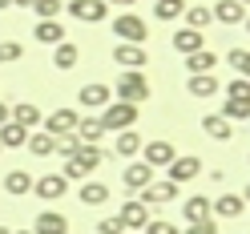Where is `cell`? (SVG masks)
<instances>
[{
    "label": "cell",
    "mask_w": 250,
    "mask_h": 234,
    "mask_svg": "<svg viewBox=\"0 0 250 234\" xmlns=\"http://www.w3.org/2000/svg\"><path fill=\"white\" fill-rule=\"evenodd\" d=\"M105 162V149L97 146H77V153L65 162V182H89V174Z\"/></svg>",
    "instance_id": "6da1fadb"
},
{
    "label": "cell",
    "mask_w": 250,
    "mask_h": 234,
    "mask_svg": "<svg viewBox=\"0 0 250 234\" xmlns=\"http://www.w3.org/2000/svg\"><path fill=\"white\" fill-rule=\"evenodd\" d=\"M101 129L105 133H121V129H133L137 126V105H129V101H109L105 109H101Z\"/></svg>",
    "instance_id": "7a4b0ae2"
},
{
    "label": "cell",
    "mask_w": 250,
    "mask_h": 234,
    "mask_svg": "<svg viewBox=\"0 0 250 234\" xmlns=\"http://www.w3.org/2000/svg\"><path fill=\"white\" fill-rule=\"evenodd\" d=\"M117 101H129V105L149 101V77L142 69H125L117 77Z\"/></svg>",
    "instance_id": "3957f363"
},
{
    "label": "cell",
    "mask_w": 250,
    "mask_h": 234,
    "mask_svg": "<svg viewBox=\"0 0 250 234\" xmlns=\"http://www.w3.org/2000/svg\"><path fill=\"white\" fill-rule=\"evenodd\" d=\"M113 33H117V44H146L149 24L137 17V12H121V17L113 21Z\"/></svg>",
    "instance_id": "277c9868"
},
{
    "label": "cell",
    "mask_w": 250,
    "mask_h": 234,
    "mask_svg": "<svg viewBox=\"0 0 250 234\" xmlns=\"http://www.w3.org/2000/svg\"><path fill=\"white\" fill-rule=\"evenodd\" d=\"M33 194H37L41 202H57V198H65V194H69V182H65V174L33 178Z\"/></svg>",
    "instance_id": "5b68a950"
},
{
    "label": "cell",
    "mask_w": 250,
    "mask_h": 234,
    "mask_svg": "<svg viewBox=\"0 0 250 234\" xmlns=\"http://www.w3.org/2000/svg\"><path fill=\"white\" fill-rule=\"evenodd\" d=\"M105 12H109L105 0H69V17H73V21L97 24V21H105Z\"/></svg>",
    "instance_id": "8992f818"
},
{
    "label": "cell",
    "mask_w": 250,
    "mask_h": 234,
    "mask_svg": "<svg viewBox=\"0 0 250 234\" xmlns=\"http://www.w3.org/2000/svg\"><path fill=\"white\" fill-rule=\"evenodd\" d=\"M166 170H169V178H166V182H174V186H186V182H194V178L202 174V162L186 153V158H174V162H169Z\"/></svg>",
    "instance_id": "52a82bcc"
},
{
    "label": "cell",
    "mask_w": 250,
    "mask_h": 234,
    "mask_svg": "<svg viewBox=\"0 0 250 234\" xmlns=\"http://www.w3.org/2000/svg\"><path fill=\"white\" fill-rule=\"evenodd\" d=\"M137 194H142V198H137L142 206H166V202L178 198V186L174 182H149L146 190H137Z\"/></svg>",
    "instance_id": "ba28073f"
},
{
    "label": "cell",
    "mask_w": 250,
    "mask_h": 234,
    "mask_svg": "<svg viewBox=\"0 0 250 234\" xmlns=\"http://www.w3.org/2000/svg\"><path fill=\"white\" fill-rule=\"evenodd\" d=\"M77 121H81V113H77V109H53V113L44 117V133H53V137L73 133V129H77Z\"/></svg>",
    "instance_id": "9c48e42d"
},
{
    "label": "cell",
    "mask_w": 250,
    "mask_h": 234,
    "mask_svg": "<svg viewBox=\"0 0 250 234\" xmlns=\"http://www.w3.org/2000/svg\"><path fill=\"white\" fill-rule=\"evenodd\" d=\"M77 101H81L85 109H105L109 101H113V89L101 85V81H93V85H81V89H77Z\"/></svg>",
    "instance_id": "30bf717a"
},
{
    "label": "cell",
    "mask_w": 250,
    "mask_h": 234,
    "mask_svg": "<svg viewBox=\"0 0 250 234\" xmlns=\"http://www.w3.org/2000/svg\"><path fill=\"white\" fill-rule=\"evenodd\" d=\"M33 234H69V218L57 210H41L33 218Z\"/></svg>",
    "instance_id": "8fae6325"
},
{
    "label": "cell",
    "mask_w": 250,
    "mask_h": 234,
    "mask_svg": "<svg viewBox=\"0 0 250 234\" xmlns=\"http://www.w3.org/2000/svg\"><path fill=\"white\" fill-rule=\"evenodd\" d=\"M117 222H121L125 230H146V222H149V206H142V202H125V206L117 210Z\"/></svg>",
    "instance_id": "7c38bea8"
},
{
    "label": "cell",
    "mask_w": 250,
    "mask_h": 234,
    "mask_svg": "<svg viewBox=\"0 0 250 234\" xmlns=\"http://www.w3.org/2000/svg\"><path fill=\"white\" fill-rule=\"evenodd\" d=\"M210 17H214L218 24H226V28H234V24H242V21H246V8L238 4V0H218V4L210 8Z\"/></svg>",
    "instance_id": "4fadbf2b"
},
{
    "label": "cell",
    "mask_w": 250,
    "mask_h": 234,
    "mask_svg": "<svg viewBox=\"0 0 250 234\" xmlns=\"http://www.w3.org/2000/svg\"><path fill=\"white\" fill-rule=\"evenodd\" d=\"M174 158H178V149L169 146V142H149V146H142V162L153 166V170H158V166H169Z\"/></svg>",
    "instance_id": "5bb4252c"
},
{
    "label": "cell",
    "mask_w": 250,
    "mask_h": 234,
    "mask_svg": "<svg viewBox=\"0 0 250 234\" xmlns=\"http://www.w3.org/2000/svg\"><path fill=\"white\" fill-rule=\"evenodd\" d=\"M186 93L190 97H214V93H222V81H218V73H198L186 81Z\"/></svg>",
    "instance_id": "9a60e30c"
},
{
    "label": "cell",
    "mask_w": 250,
    "mask_h": 234,
    "mask_svg": "<svg viewBox=\"0 0 250 234\" xmlns=\"http://www.w3.org/2000/svg\"><path fill=\"white\" fill-rule=\"evenodd\" d=\"M242 194H218L214 202H210V218H238L242 214Z\"/></svg>",
    "instance_id": "2e32d148"
},
{
    "label": "cell",
    "mask_w": 250,
    "mask_h": 234,
    "mask_svg": "<svg viewBox=\"0 0 250 234\" xmlns=\"http://www.w3.org/2000/svg\"><path fill=\"white\" fill-rule=\"evenodd\" d=\"M125 190H146V186L153 182V166H146V162H133V166H125Z\"/></svg>",
    "instance_id": "e0dca14e"
},
{
    "label": "cell",
    "mask_w": 250,
    "mask_h": 234,
    "mask_svg": "<svg viewBox=\"0 0 250 234\" xmlns=\"http://www.w3.org/2000/svg\"><path fill=\"white\" fill-rule=\"evenodd\" d=\"M109 186L105 182H81V190H77V198H81V206H105L109 202Z\"/></svg>",
    "instance_id": "ac0fdd59"
},
{
    "label": "cell",
    "mask_w": 250,
    "mask_h": 234,
    "mask_svg": "<svg viewBox=\"0 0 250 234\" xmlns=\"http://www.w3.org/2000/svg\"><path fill=\"white\" fill-rule=\"evenodd\" d=\"M202 129H206V137H214V142H230V137H234V126L222 113H206V117H202Z\"/></svg>",
    "instance_id": "d6986e66"
},
{
    "label": "cell",
    "mask_w": 250,
    "mask_h": 234,
    "mask_svg": "<svg viewBox=\"0 0 250 234\" xmlns=\"http://www.w3.org/2000/svg\"><path fill=\"white\" fill-rule=\"evenodd\" d=\"M113 61H117V65H125V69H142L149 57H146L142 44H117V49H113Z\"/></svg>",
    "instance_id": "ffe728a7"
},
{
    "label": "cell",
    "mask_w": 250,
    "mask_h": 234,
    "mask_svg": "<svg viewBox=\"0 0 250 234\" xmlns=\"http://www.w3.org/2000/svg\"><path fill=\"white\" fill-rule=\"evenodd\" d=\"M8 121H17V126L33 129V126H41V109H37L33 101H17V105L8 109Z\"/></svg>",
    "instance_id": "44dd1931"
},
{
    "label": "cell",
    "mask_w": 250,
    "mask_h": 234,
    "mask_svg": "<svg viewBox=\"0 0 250 234\" xmlns=\"http://www.w3.org/2000/svg\"><path fill=\"white\" fill-rule=\"evenodd\" d=\"M73 133H77V142H81V146H97L101 137H105V129H101V121H97V117H81Z\"/></svg>",
    "instance_id": "7402d4cb"
},
{
    "label": "cell",
    "mask_w": 250,
    "mask_h": 234,
    "mask_svg": "<svg viewBox=\"0 0 250 234\" xmlns=\"http://www.w3.org/2000/svg\"><path fill=\"white\" fill-rule=\"evenodd\" d=\"M206 218H210V198H202V194L186 198V206H182V222H206Z\"/></svg>",
    "instance_id": "603a6c76"
},
{
    "label": "cell",
    "mask_w": 250,
    "mask_h": 234,
    "mask_svg": "<svg viewBox=\"0 0 250 234\" xmlns=\"http://www.w3.org/2000/svg\"><path fill=\"white\" fill-rule=\"evenodd\" d=\"M24 142H28L24 126H17V121H4V126H0V149H21Z\"/></svg>",
    "instance_id": "cb8c5ba5"
},
{
    "label": "cell",
    "mask_w": 250,
    "mask_h": 234,
    "mask_svg": "<svg viewBox=\"0 0 250 234\" xmlns=\"http://www.w3.org/2000/svg\"><path fill=\"white\" fill-rule=\"evenodd\" d=\"M174 49H178L182 57H190V53H198V49H206V44H202V33H198V28H178V33H174Z\"/></svg>",
    "instance_id": "d4e9b609"
},
{
    "label": "cell",
    "mask_w": 250,
    "mask_h": 234,
    "mask_svg": "<svg viewBox=\"0 0 250 234\" xmlns=\"http://www.w3.org/2000/svg\"><path fill=\"white\" fill-rule=\"evenodd\" d=\"M186 69H190V77H198V73H214V69H218V57H214L210 49H198V53L186 57Z\"/></svg>",
    "instance_id": "484cf974"
},
{
    "label": "cell",
    "mask_w": 250,
    "mask_h": 234,
    "mask_svg": "<svg viewBox=\"0 0 250 234\" xmlns=\"http://www.w3.org/2000/svg\"><path fill=\"white\" fill-rule=\"evenodd\" d=\"M4 190L12 198H24V194H33V174L28 170H12V174L4 178Z\"/></svg>",
    "instance_id": "4316f807"
},
{
    "label": "cell",
    "mask_w": 250,
    "mask_h": 234,
    "mask_svg": "<svg viewBox=\"0 0 250 234\" xmlns=\"http://www.w3.org/2000/svg\"><path fill=\"white\" fill-rule=\"evenodd\" d=\"M77 61H81V49H77V44H69V41H61L57 49H53V65H57L61 73H69Z\"/></svg>",
    "instance_id": "83f0119b"
},
{
    "label": "cell",
    "mask_w": 250,
    "mask_h": 234,
    "mask_svg": "<svg viewBox=\"0 0 250 234\" xmlns=\"http://www.w3.org/2000/svg\"><path fill=\"white\" fill-rule=\"evenodd\" d=\"M33 37H37L41 44H53V49H57V44L65 41V28H61V21H41V24L33 28Z\"/></svg>",
    "instance_id": "f1b7e54d"
},
{
    "label": "cell",
    "mask_w": 250,
    "mask_h": 234,
    "mask_svg": "<svg viewBox=\"0 0 250 234\" xmlns=\"http://www.w3.org/2000/svg\"><path fill=\"white\" fill-rule=\"evenodd\" d=\"M142 133H137V129H121L117 133V153H121V158H133V153H142Z\"/></svg>",
    "instance_id": "f546056e"
},
{
    "label": "cell",
    "mask_w": 250,
    "mask_h": 234,
    "mask_svg": "<svg viewBox=\"0 0 250 234\" xmlns=\"http://www.w3.org/2000/svg\"><path fill=\"white\" fill-rule=\"evenodd\" d=\"M186 12V0H158V4H153V17L158 21H178Z\"/></svg>",
    "instance_id": "4dcf8cb0"
},
{
    "label": "cell",
    "mask_w": 250,
    "mask_h": 234,
    "mask_svg": "<svg viewBox=\"0 0 250 234\" xmlns=\"http://www.w3.org/2000/svg\"><path fill=\"white\" fill-rule=\"evenodd\" d=\"M24 146L33 149L37 158H49V153H53V133H44V129H41V133H28V142H24Z\"/></svg>",
    "instance_id": "1f68e13d"
},
{
    "label": "cell",
    "mask_w": 250,
    "mask_h": 234,
    "mask_svg": "<svg viewBox=\"0 0 250 234\" xmlns=\"http://www.w3.org/2000/svg\"><path fill=\"white\" fill-rule=\"evenodd\" d=\"M222 117H226V121H250V101H230V97H226Z\"/></svg>",
    "instance_id": "d6a6232c"
},
{
    "label": "cell",
    "mask_w": 250,
    "mask_h": 234,
    "mask_svg": "<svg viewBox=\"0 0 250 234\" xmlns=\"http://www.w3.org/2000/svg\"><path fill=\"white\" fill-rule=\"evenodd\" d=\"M226 61H230V69L238 73V77H246V81H250V53H246V49H230Z\"/></svg>",
    "instance_id": "836d02e7"
},
{
    "label": "cell",
    "mask_w": 250,
    "mask_h": 234,
    "mask_svg": "<svg viewBox=\"0 0 250 234\" xmlns=\"http://www.w3.org/2000/svg\"><path fill=\"white\" fill-rule=\"evenodd\" d=\"M77 146H81V142H77V133H61V137H53V153H57V158H73Z\"/></svg>",
    "instance_id": "e575fe53"
},
{
    "label": "cell",
    "mask_w": 250,
    "mask_h": 234,
    "mask_svg": "<svg viewBox=\"0 0 250 234\" xmlns=\"http://www.w3.org/2000/svg\"><path fill=\"white\" fill-rule=\"evenodd\" d=\"M222 93H226L230 101H250V81H246V77H234V81H230Z\"/></svg>",
    "instance_id": "d590c367"
},
{
    "label": "cell",
    "mask_w": 250,
    "mask_h": 234,
    "mask_svg": "<svg viewBox=\"0 0 250 234\" xmlns=\"http://www.w3.org/2000/svg\"><path fill=\"white\" fill-rule=\"evenodd\" d=\"M33 8H37V17H41V21H57L65 4H61V0H33Z\"/></svg>",
    "instance_id": "8d00e7d4"
},
{
    "label": "cell",
    "mask_w": 250,
    "mask_h": 234,
    "mask_svg": "<svg viewBox=\"0 0 250 234\" xmlns=\"http://www.w3.org/2000/svg\"><path fill=\"white\" fill-rule=\"evenodd\" d=\"M210 21H214V17H210V8H186V28H198V33H202Z\"/></svg>",
    "instance_id": "74e56055"
},
{
    "label": "cell",
    "mask_w": 250,
    "mask_h": 234,
    "mask_svg": "<svg viewBox=\"0 0 250 234\" xmlns=\"http://www.w3.org/2000/svg\"><path fill=\"white\" fill-rule=\"evenodd\" d=\"M142 234H182V226L178 222H166V218H149Z\"/></svg>",
    "instance_id": "f35d334b"
},
{
    "label": "cell",
    "mask_w": 250,
    "mask_h": 234,
    "mask_svg": "<svg viewBox=\"0 0 250 234\" xmlns=\"http://www.w3.org/2000/svg\"><path fill=\"white\" fill-rule=\"evenodd\" d=\"M0 61H24V44L21 41H4L0 44Z\"/></svg>",
    "instance_id": "ab89813d"
},
{
    "label": "cell",
    "mask_w": 250,
    "mask_h": 234,
    "mask_svg": "<svg viewBox=\"0 0 250 234\" xmlns=\"http://www.w3.org/2000/svg\"><path fill=\"white\" fill-rule=\"evenodd\" d=\"M97 234H125V226L117 222V214H113V218H101L97 222Z\"/></svg>",
    "instance_id": "60d3db41"
},
{
    "label": "cell",
    "mask_w": 250,
    "mask_h": 234,
    "mask_svg": "<svg viewBox=\"0 0 250 234\" xmlns=\"http://www.w3.org/2000/svg\"><path fill=\"white\" fill-rule=\"evenodd\" d=\"M186 234H218V222H214V218H206V222H190Z\"/></svg>",
    "instance_id": "b9f144b4"
},
{
    "label": "cell",
    "mask_w": 250,
    "mask_h": 234,
    "mask_svg": "<svg viewBox=\"0 0 250 234\" xmlns=\"http://www.w3.org/2000/svg\"><path fill=\"white\" fill-rule=\"evenodd\" d=\"M105 4H117V8H133L137 0H105Z\"/></svg>",
    "instance_id": "7bdbcfd3"
},
{
    "label": "cell",
    "mask_w": 250,
    "mask_h": 234,
    "mask_svg": "<svg viewBox=\"0 0 250 234\" xmlns=\"http://www.w3.org/2000/svg\"><path fill=\"white\" fill-rule=\"evenodd\" d=\"M4 121H8V105L0 101V126H4Z\"/></svg>",
    "instance_id": "ee69618b"
},
{
    "label": "cell",
    "mask_w": 250,
    "mask_h": 234,
    "mask_svg": "<svg viewBox=\"0 0 250 234\" xmlns=\"http://www.w3.org/2000/svg\"><path fill=\"white\" fill-rule=\"evenodd\" d=\"M12 4H17V0H0V8H12Z\"/></svg>",
    "instance_id": "f6af8a7d"
},
{
    "label": "cell",
    "mask_w": 250,
    "mask_h": 234,
    "mask_svg": "<svg viewBox=\"0 0 250 234\" xmlns=\"http://www.w3.org/2000/svg\"><path fill=\"white\" fill-rule=\"evenodd\" d=\"M17 4H21V8H24V4H33V0H17Z\"/></svg>",
    "instance_id": "bcb514c9"
},
{
    "label": "cell",
    "mask_w": 250,
    "mask_h": 234,
    "mask_svg": "<svg viewBox=\"0 0 250 234\" xmlns=\"http://www.w3.org/2000/svg\"><path fill=\"white\" fill-rule=\"evenodd\" d=\"M0 234H12V230H8V226H0Z\"/></svg>",
    "instance_id": "7dc6e473"
},
{
    "label": "cell",
    "mask_w": 250,
    "mask_h": 234,
    "mask_svg": "<svg viewBox=\"0 0 250 234\" xmlns=\"http://www.w3.org/2000/svg\"><path fill=\"white\" fill-rule=\"evenodd\" d=\"M12 234H33V230H12Z\"/></svg>",
    "instance_id": "c3c4849f"
},
{
    "label": "cell",
    "mask_w": 250,
    "mask_h": 234,
    "mask_svg": "<svg viewBox=\"0 0 250 234\" xmlns=\"http://www.w3.org/2000/svg\"><path fill=\"white\" fill-rule=\"evenodd\" d=\"M242 202H250V186H246V198H242Z\"/></svg>",
    "instance_id": "681fc988"
},
{
    "label": "cell",
    "mask_w": 250,
    "mask_h": 234,
    "mask_svg": "<svg viewBox=\"0 0 250 234\" xmlns=\"http://www.w3.org/2000/svg\"><path fill=\"white\" fill-rule=\"evenodd\" d=\"M242 24H246V33H250V17H246V21H242Z\"/></svg>",
    "instance_id": "f907efd6"
},
{
    "label": "cell",
    "mask_w": 250,
    "mask_h": 234,
    "mask_svg": "<svg viewBox=\"0 0 250 234\" xmlns=\"http://www.w3.org/2000/svg\"><path fill=\"white\" fill-rule=\"evenodd\" d=\"M238 4H242V8H246V4H250V0H238Z\"/></svg>",
    "instance_id": "816d5d0a"
}]
</instances>
